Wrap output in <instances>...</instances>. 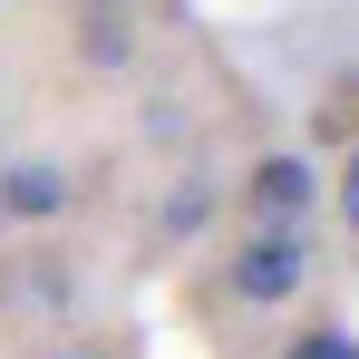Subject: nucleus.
I'll return each instance as SVG.
<instances>
[{"label": "nucleus", "instance_id": "3", "mask_svg": "<svg viewBox=\"0 0 359 359\" xmlns=\"http://www.w3.org/2000/svg\"><path fill=\"white\" fill-rule=\"evenodd\" d=\"M68 165H49V156H0V224H59L68 214Z\"/></svg>", "mask_w": 359, "mask_h": 359}, {"label": "nucleus", "instance_id": "4", "mask_svg": "<svg viewBox=\"0 0 359 359\" xmlns=\"http://www.w3.org/2000/svg\"><path fill=\"white\" fill-rule=\"evenodd\" d=\"M204 214H214V184H204V175H184L175 194H165V214H156V233H165V243H184Z\"/></svg>", "mask_w": 359, "mask_h": 359}, {"label": "nucleus", "instance_id": "2", "mask_svg": "<svg viewBox=\"0 0 359 359\" xmlns=\"http://www.w3.org/2000/svg\"><path fill=\"white\" fill-rule=\"evenodd\" d=\"M311 204H320V165H311V156L272 146V156H252V165H243V224L292 233V224H311Z\"/></svg>", "mask_w": 359, "mask_h": 359}, {"label": "nucleus", "instance_id": "7", "mask_svg": "<svg viewBox=\"0 0 359 359\" xmlns=\"http://www.w3.org/2000/svg\"><path fill=\"white\" fill-rule=\"evenodd\" d=\"M68 10H97V20H107V10H126V0H68Z\"/></svg>", "mask_w": 359, "mask_h": 359}, {"label": "nucleus", "instance_id": "8", "mask_svg": "<svg viewBox=\"0 0 359 359\" xmlns=\"http://www.w3.org/2000/svg\"><path fill=\"white\" fill-rule=\"evenodd\" d=\"M49 359H97V350H49Z\"/></svg>", "mask_w": 359, "mask_h": 359}, {"label": "nucleus", "instance_id": "1", "mask_svg": "<svg viewBox=\"0 0 359 359\" xmlns=\"http://www.w3.org/2000/svg\"><path fill=\"white\" fill-rule=\"evenodd\" d=\"M311 272H320V252H311V224H292V233L252 224V233L224 252V301H233V311H282V301H301V292H311Z\"/></svg>", "mask_w": 359, "mask_h": 359}, {"label": "nucleus", "instance_id": "6", "mask_svg": "<svg viewBox=\"0 0 359 359\" xmlns=\"http://www.w3.org/2000/svg\"><path fill=\"white\" fill-rule=\"evenodd\" d=\"M340 224L359 233V146H350V165H340Z\"/></svg>", "mask_w": 359, "mask_h": 359}, {"label": "nucleus", "instance_id": "5", "mask_svg": "<svg viewBox=\"0 0 359 359\" xmlns=\"http://www.w3.org/2000/svg\"><path fill=\"white\" fill-rule=\"evenodd\" d=\"M282 359H359V340L340 330V320H301L292 340H282Z\"/></svg>", "mask_w": 359, "mask_h": 359}]
</instances>
